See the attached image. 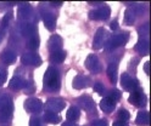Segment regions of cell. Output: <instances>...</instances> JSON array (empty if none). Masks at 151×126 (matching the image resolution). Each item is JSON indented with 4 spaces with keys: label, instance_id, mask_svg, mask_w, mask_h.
<instances>
[{
    "label": "cell",
    "instance_id": "15",
    "mask_svg": "<svg viewBox=\"0 0 151 126\" xmlns=\"http://www.w3.org/2000/svg\"><path fill=\"white\" fill-rule=\"evenodd\" d=\"M90 79L86 75H76L74 79L72 81V86L74 87L76 90H82V89H86V87L89 85Z\"/></svg>",
    "mask_w": 151,
    "mask_h": 126
},
{
    "label": "cell",
    "instance_id": "11",
    "mask_svg": "<svg viewBox=\"0 0 151 126\" xmlns=\"http://www.w3.org/2000/svg\"><path fill=\"white\" fill-rule=\"evenodd\" d=\"M46 107H48L49 112L58 114V112H61L65 108V101L62 98L52 97V98H49L48 101H46Z\"/></svg>",
    "mask_w": 151,
    "mask_h": 126
},
{
    "label": "cell",
    "instance_id": "38",
    "mask_svg": "<svg viewBox=\"0 0 151 126\" xmlns=\"http://www.w3.org/2000/svg\"><path fill=\"white\" fill-rule=\"evenodd\" d=\"M138 62H139V58H133V60H132V64H130V69H133L134 70V68H135V65L138 64Z\"/></svg>",
    "mask_w": 151,
    "mask_h": 126
},
{
    "label": "cell",
    "instance_id": "10",
    "mask_svg": "<svg viewBox=\"0 0 151 126\" xmlns=\"http://www.w3.org/2000/svg\"><path fill=\"white\" fill-rule=\"evenodd\" d=\"M106 31L104 28H99L96 33H95V36H94V40H93V47L95 50H99V48H102L104 45L106 43Z\"/></svg>",
    "mask_w": 151,
    "mask_h": 126
},
{
    "label": "cell",
    "instance_id": "32",
    "mask_svg": "<svg viewBox=\"0 0 151 126\" xmlns=\"http://www.w3.org/2000/svg\"><path fill=\"white\" fill-rule=\"evenodd\" d=\"M94 91H95L98 95H100V96H102L104 93L106 92L105 86H104L100 81H96V83H95V85H94Z\"/></svg>",
    "mask_w": 151,
    "mask_h": 126
},
{
    "label": "cell",
    "instance_id": "35",
    "mask_svg": "<svg viewBox=\"0 0 151 126\" xmlns=\"http://www.w3.org/2000/svg\"><path fill=\"white\" fill-rule=\"evenodd\" d=\"M139 33L141 35H145V34H149V23H144L141 27H139Z\"/></svg>",
    "mask_w": 151,
    "mask_h": 126
},
{
    "label": "cell",
    "instance_id": "33",
    "mask_svg": "<svg viewBox=\"0 0 151 126\" xmlns=\"http://www.w3.org/2000/svg\"><path fill=\"white\" fill-rule=\"evenodd\" d=\"M7 79V70L5 67H0V86H3Z\"/></svg>",
    "mask_w": 151,
    "mask_h": 126
},
{
    "label": "cell",
    "instance_id": "6",
    "mask_svg": "<svg viewBox=\"0 0 151 126\" xmlns=\"http://www.w3.org/2000/svg\"><path fill=\"white\" fill-rule=\"evenodd\" d=\"M86 68L93 74H99L102 69V65L95 55H89L86 58Z\"/></svg>",
    "mask_w": 151,
    "mask_h": 126
},
{
    "label": "cell",
    "instance_id": "37",
    "mask_svg": "<svg viewBox=\"0 0 151 126\" xmlns=\"http://www.w3.org/2000/svg\"><path fill=\"white\" fill-rule=\"evenodd\" d=\"M29 126H42V121L39 118H32L29 120Z\"/></svg>",
    "mask_w": 151,
    "mask_h": 126
},
{
    "label": "cell",
    "instance_id": "31",
    "mask_svg": "<svg viewBox=\"0 0 151 126\" xmlns=\"http://www.w3.org/2000/svg\"><path fill=\"white\" fill-rule=\"evenodd\" d=\"M11 18H12V12H6L5 14V16L3 17V19H1V23H0V27H1L3 29L4 28H6L7 26H9V23L11 22Z\"/></svg>",
    "mask_w": 151,
    "mask_h": 126
},
{
    "label": "cell",
    "instance_id": "17",
    "mask_svg": "<svg viewBox=\"0 0 151 126\" xmlns=\"http://www.w3.org/2000/svg\"><path fill=\"white\" fill-rule=\"evenodd\" d=\"M62 44H63V41H62V38L60 35H52L49 39V48H50L51 52L61 50Z\"/></svg>",
    "mask_w": 151,
    "mask_h": 126
},
{
    "label": "cell",
    "instance_id": "2",
    "mask_svg": "<svg viewBox=\"0 0 151 126\" xmlns=\"http://www.w3.org/2000/svg\"><path fill=\"white\" fill-rule=\"evenodd\" d=\"M44 87L49 91H59L61 87L60 73L55 67H49L44 75Z\"/></svg>",
    "mask_w": 151,
    "mask_h": 126
},
{
    "label": "cell",
    "instance_id": "45",
    "mask_svg": "<svg viewBox=\"0 0 151 126\" xmlns=\"http://www.w3.org/2000/svg\"><path fill=\"white\" fill-rule=\"evenodd\" d=\"M1 97H3V93H1V92H0V100H1Z\"/></svg>",
    "mask_w": 151,
    "mask_h": 126
},
{
    "label": "cell",
    "instance_id": "21",
    "mask_svg": "<svg viewBox=\"0 0 151 126\" xmlns=\"http://www.w3.org/2000/svg\"><path fill=\"white\" fill-rule=\"evenodd\" d=\"M150 122V114L146 110H141L138 113L137 119H135V124L139 126H146Z\"/></svg>",
    "mask_w": 151,
    "mask_h": 126
},
{
    "label": "cell",
    "instance_id": "14",
    "mask_svg": "<svg viewBox=\"0 0 151 126\" xmlns=\"http://www.w3.org/2000/svg\"><path fill=\"white\" fill-rule=\"evenodd\" d=\"M42 18H43V22L45 24V27L49 29V31H55L56 28V17L54 14L48 12V11H43L42 12Z\"/></svg>",
    "mask_w": 151,
    "mask_h": 126
},
{
    "label": "cell",
    "instance_id": "25",
    "mask_svg": "<svg viewBox=\"0 0 151 126\" xmlns=\"http://www.w3.org/2000/svg\"><path fill=\"white\" fill-rule=\"evenodd\" d=\"M65 60H66V51H63V50L51 52V55H50V61L52 63H62Z\"/></svg>",
    "mask_w": 151,
    "mask_h": 126
},
{
    "label": "cell",
    "instance_id": "26",
    "mask_svg": "<svg viewBox=\"0 0 151 126\" xmlns=\"http://www.w3.org/2000/svg\"><path fill=\"white\" fill-rule=\"evenodd\" d=\"M107 76L111 80V83L116 84L117 83V65L116 63H111L107 67Z\"/></svg>",
    "mask_w": 151,
    "mask_h": 126
},
{
    "label": "cell",
    "instance_id": "28",
    "mask_svg": "<svg viewBox=\"0 0 151 126\" xmlns=\"http://www.w3.org/2000/svg\"><path fill=\"white\" fill-rule=\"evenodd\" d=\"M39 45H40V41H39V38L35 36V38H32L29 40L27 41V48L31 51H35L39 48Z\"/></svg>",
    "mask_w": 151,
    "mask_h": 126
},
{
    "label": "cell",
    "instance_id": "8",
    "mask_svg": "<svg viewBox=\"0 0 151 126\" xmlns=\"http://www.w3.org/2000/svg\"><path fill=\"white\" fill-rule=\"evenodd\" d=\"M121 85L123 87L124 90L127 91H134L139 87V84H138V80H135L134 78H132L128 73H123L121 76Z\"/></svg>",
    "mask_w": 151,
    "mask_h": 126
},
{
    "label": "cell",
    "instance_id": "19",
    "mask_svg": "<svg viewBox=\"0 0 151 126\" xmlns=\"http://www.w3.org/2000/svg\"><path fill=\"white\" fill-rule=\"evenodd\" d=\"M0 61L7 65L14 64L16 61V53L12 50H5V51H3L1 55H0Z\"/></svg>",
    "mask_w": 151,
    "mask_h": 126
},
{
    "label": "cell",
    "instance_id": "22",
    "mask_svg": "<svg viewBox=\"0 0 151 126\" xmlns=\"http://www.w3.org/2000/svg\"><path fill=\"white\" fill-rule=\"evenodd\" d=\"M134 50L140 55H149V41L145 40V39H140L135 44Z\"/></svg>",
    "mask_w": 151,
    "mask_h": 126
},
{
    "label": "cell",
    "instance_id": "24",
    "mask_svg": "<svg viewBox=\"0 0 151 126\" xmlns=\"http://www.w3.org/2000/svg\"><path fill=\"white\" fill-rule=\"evenodd\" d=\"M44 121H46L48 124H52V125H56L61 121V116L56 113H52V112H46L44 114Z\"/></svg>",
    "mask_w": 151,
    "mask_h": 126
},
{
    "label": "cell",
    "instance_id": "7",
    "mask_svg": "<svg viewBox=\"0 0 151 126\" xmlns=\"http://www.w3.org/2000/svg\"><path fill=\"white\" fill-rule=\"evenodd\" d=\"M21 61L24 65H31V67H39L43 63L40 56L38 53H34V52L23 53L21 57Z\"/></svg>",
    "mask_w": 151,
    "mask_h": 126
},
{
    "label": "cell",
    "instance_id": "4",
    "mask_svg": "<svg viewBox=\"0 0 151 126\" xmlns=\"http://www.w3.org/2000/svg\"><path fill=\"white\" fill-rule=\"evenodd\" d=\"M111 15V9L107 5H102L99 9H95L93 11L89 12V17L91 19H95V21H104V19H107Z\"/></svg>",
    "mask_w": 151,
    "mask_h": 126
},
{
    "label": "cell",
    "instance_id": "23",
    "mask_svg": "<svg viewBox=\"0 0 151 126\" xmlns=\"http://www.w3.org/2000/svg\"><path fill=\"white\" fill-rule=\"evenodd\" d=\"M81 116V110L77 107H70V109L67 110V114H66V118L70 122H73L76 120H78Z\"/></svg>",
    "mask_w": 151,
    "mask_h": 126
},
{
    "label": "cell",
    "instance_id": "39",
    "mask_svg": "<svg viewBox=\"0 0 151 126\" xmlns=\"http://www.w3.org/2000/svg\"><path fill=\"white\" fill-rule=\"evenodd\" d=\"M110 28L112 29V31H116V29H118V22L117 21H112L111 24H110Z\"/></svg>",
    "mask_w": 151,
    "mask_h": 126
},
{
    "label": "cell",
    "instance_id": "12",
    "mask_svg": "<svg viewBox=\"0 0 151 126\" xmlns=\"http://www.w3.org/2000/svg\"><path fill=\"white\" fill-rule=\"evenodd\" d=\"M43 108V103L38 98H28L24 102V109L29 113H39Z\"/></svg>",
    "mask_w": 151,
    "mask_h": 126
},
{
    "label": "cell",
    "instance_id": "40",
    "mask_svg": "<svg viewBox=\"0 0 151 126\" xmlns=\"http://www.w3.org/2000/svg\"><path fill=\"white\" fill-rule=\"evenodd\" d=\"M144 72L149 75L150 74V62L147 61V62H145V64H144Z\"/></svg>",
    "mask_w": 151,
    "mask_h": 126
},
{
    "label": "cell",
    "instance_id": "16",
    "mask_svg": "<svg viewBox=\"0 0 151 126\" xmlns=\"http://www.w3.org/2000/svg\"><path fill=\"white\" fill-rule=\"evenodd\" d=\"M77 101H78V104L82 107V108L88 110V112L93 110L94 108H95V102H94L93 98L89 96H81Z\"/></svg>",
    "mask_w": 151,
    "mask_h": 126
},
{
    "label": "cell",
    "instance_id": "1",
    "mask_svg": "<svg viewBox=\"0 0 151 126\" xmlns=\"http://www.w3.org/2000/svg\"><path fill=\"white\" fill-rule=\"evenodd\" d=\"M14 112V103L11 97L3 93L0 100V126H10V120Z\"/></svg>",
    "mask_w": 151,
    "mask_h": 126
},
{
    "label": "cell",
    "instance_id": "13",
    "mask_svg": "<svg viewBox=\"0 0 151 126\" xmlns=\"http://www.w3.org/2000/svg\"><path fill=\"white\" fill-rule=\"evenodd\" d=\"M20 31L24 38H29V39L35 38L38 34V28L33 23H22V26L20 27Z\"/></svg>",
    "mask_w": 151,
    "mask_h": 126
},
{
    "label": "cell",
    "instance_id": "5",
    "mask_svg": "<svg viewBox=\"0 0 151 126\" xmlns=\"http://www.w3.org/2000/svg\"><path fill=\"white\" fill-rule=\"evenodd\" d=\"M129 102L133 104V105H135V107H144L146 104V96L143 92V90L138 87L137 90L130 92Z\"/></svg>",
    "mask_w": 151,
    "mask_h": 126
},
{
    "label": "cell",
    "instance_id": "30",
    "mask_svg": "<svg viewBox=\"0 0 151 126\" xmlns=\"http://www.w3.org/2000/svg\"><path fill=\"white\" fill-rule=\"evenodd\" d=\"M107 97H109V98H111L113 102H116V101H118L121 97H122V92L119 90H117V89H113V90L110 91V93H109Z\"/></svg>",
    "mask_w": 151,
    "mask_h": 126
},
{
    "label": "cell",
    "instance_id": "42",
    "mask_svg": "<svg viewBox=\"0 0 151 126\" xmlns=\"http://www.w3.org/2000/svg\"><path fill=\"white\" fill-rule=\"evenodd\" d=\"M63 3L62 1H50V5H52V6H61Z\"/></svg>",
    "mask_w": 151,
    "mask_h": 126
},
{
    "label": "cell",
    "instance_id": "20",
    "mask_svg": "<svg viewBox=\"0 0 151 126\" xmlns=\"http://www.w3.org/2000/svg\"><path fill=\"white\" fill-rule=\"evenodd\" d=\"M26 85H27V81L22 76H14L9 86H10V89H12V90H21V89H24Z\"/></svg>",
    "mask_w": 151,
    "mask_h": 126
},
{
    "label": "cell",
    "instance_id": "44",
    "mask_svg": "<svg viewBox=\"0 0 151 126\" xmlns=\"http://www.w3.org/2000/svg\"><path fill=\"white\" fill-rule=\"evenodd\" d=\"M90 5H104V3H96V1H89Z\"/></svg>",
    "mask_w": 151,
    "mask_h": 126
},
{
    "label": "cell",
    "instance_id": "18",
    "mask_svg": "<svg viewBox=\"0 0 151 126\" xmlns=\"http://www.w3.org/2000/svg\"><path fill=\"white\" fill-rule=\"evenodd\" d=\"M116 108V102H113L111 98L109 97H105V98H102L101 102H100V109L105 113H112Z\"/></svg>",
    "mask_w": 151,
    "mask_h": 126
},
{
    "label": "cell",
    "instance_id": "27",
    "mask_svg": "<svg viewBox=\"0 0 151 126\" xmlns=\"http://www.w3.org/2000/svg\"><path fill=\"white\" fill-rule=\"evenodd\" d=\"M135 18H137V16L134 15L133 10H132V9L126 10V12H124V23H126V24H128V26L134 24Z\"/></svg>",
    "mask_w": 151,
    "mask_h": 126
},
{
    "label": "cell",
    "instance_id": "43",
    "mask_svg": "<svg viewBox=\"0 0 151 126\" xmlns=\"http://www.w3.org/2000/svg\"><path fill=\"white\" fill-rule=\"evenodd\" d=\"M62 126H77V125H76L74 122H70V121H67V122H63Z\"/></svg>",
    "mask_w": 151,
    "mask_h": 126
},
{
    "label": "cell",
    "instance_id": "29",
    "mask_svg": "<svg viewBox=\"0 0 151 126\" xmlns=\"http://www.w3.org/2000/svg\"><path fill=\"white\" fill-rule=\"evenodd\" d=\"M130 118V114L128 113V110L126 109H121L118 110V114H117V121H122V122H127Z\"/></svg>",
    "mask_w": 151,
    "mask_h": 126
},
{
    "label": "cell",
    "instance_id": "3",
    "mask_svg": "<svg viewBox=\"0 0 151 126\" xmlns=\"http://www.w3.org/2000/svg\"><path fill=\"white\" fill-rule=\"evenodd\" d=\"M129 39V33L127 32H122L121 34H115L112 35L110 39H107L106 43H105V50L106 51H111V50H115L117 47L121 46H124Z\"/></svg>",
    "mask_w": 151,
    "mask_h": 126
},
{
    "label": "cell",
    "instance_id": "34",
    "mask_svg": "<svg viewBox=\"0 0 151 126\" xmlns=\"http://www.w3.org/2000/svg\"><path fill=\"white\" fill-rule=\"evenodd\" d=\"M132 10H133V12H134L135 16H137V15H138V16H141V15L145 12V7H144L143 5H137V6H134Z\"/></svg>",
    "mask_w": 151,
    "mask_h": 126
},
{
    "label": "cell",
    "instance_id": "9",
    "mask_svg": "<svg viewBox=\"0 0 151 126\" xmlns=\"http://www.w3.org/2000/svg\"><path fill=\"white\" fill-rule=\"evenodd\" d=\"M17 17L22 22L28 21V19L32 17V6H31V4H28V3L20 4V6H18V9H17Z\"/></svg>",
    "mask_w": 151,
    "mask_h": 126
},
{
    "label": "cell",
    "instance_id": "46",
    "mask_svg": "<svg viewBox=\"0 0 151 126\" xmlns=\"http://www.w3.org/2000/svg\"><path fill=\"white\" fill-rule=\"evenodd\" d=\"M0 40H1V36H0Z\"/></svg>",
    "mask_w": 151,
    "mask_h": 126
},
{
    "label": "cell",
    "instance_id": "41",
    "mask_svg": "<svg viewBox=\"0 0 151 126\" xmlns=\"http://www.w3.org/2000/svg\"><path fill=\"white\" fill-rule=\"evenodd\" d=\"M112 126H129L127 122H122V121H115Z\"/></svg>",
    "mask_w": 151,
    "mask_h": 126
},
{
    "label": "cell",
    "instance_id": "36",
    "mask_svg": "<svg viewBox=\"0 0 151 126\" xmlns=\"http://www.w3.org/2000/svg\"><path fill=\"white\" fill-rule=\"evenodd\" d=\"M91 126H107V122L105 119H96L93 121Z\"/></svg>",
    "mask_w": 151,
    "mask_h": 126
}]
</instances>
